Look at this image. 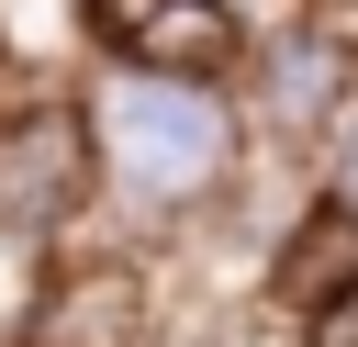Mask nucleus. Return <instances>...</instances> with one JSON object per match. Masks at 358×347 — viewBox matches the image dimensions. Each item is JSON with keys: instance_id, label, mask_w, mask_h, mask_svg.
<instances>
[{"instance_id": "7ed1b4c3", "label": "nucleus", "mask_w": 358, "mask_h": 347, "mask_svg": "<svg viewBox=\"0 0 358 347\" xmlns=\"http://www.w3.org/2000/svg\"><path fill=\"white\" fill-rule=\"evenodd\" d=\"M78 213H101V179H90V134H78V101L56 90H22L0 101V246L56 269Z\"/></svg>"}, {"instance_id": "0eeeda50", "label": "nucleus", "mask_w": 358, "mask_h": 347, "mask_svg": "<svg viewBox=\"0 0 358 347\" xmlns=\"http://www.w3.org/2000/svg\"><path fill=\"white\" fill-rule=\"evenodd\" d=\"M78 11H112V0H78Z\"/></svg>"}, {"instance_id": "f03ea898", "label": "nucleus", "mask_w": 358, "mask_h": 347, "mask_svg": "<svg viewBox=\"0 0 358 347\" xmlns=\"http://www.w3.org/2000/svg\"><path fill=\"white\" fill-rule=\"evenodd\" d=\"M235 112H246V157L313 179L324 146H336L347 112H358V34L324 22V11H280V22H257L246 67H235Z\"/></svg>"}, {"instance_id": "39448f33", "label": "nucleus", "mask_w": 358, "mask_h": 347, "mask_svg": "<svg viewBox=\"0 0 358 347\" xmlns=\"http://www.w3.org/2000/svg\"><path fill=\"white\" fill-rule=\"evenodd\" d=\"M291 11H324V22H347V11H358V0H291Z\"/></svg>"}, {"instance_id": "20e7f679", "label": "nucleus", "mask_w": 358, "mask_h": 347, "mask_svg": "<svg viewBox=\"0 0 358 347\" xmlns=\"http://www.w3.org/2000/svg\"><path fill=\"white\" fill-rule=\"evenodd\" d=\"M313 190H324V213H347V224H358V112H347V134L324 146V168H313Z\"/></svg>"}, {"instance_id": "6e6552de", "label": "nucleus", "mask_w": 358, "mask_h": 347, "mask_svg": "<svg viewBox=\"0 0 358 347\" xmlns=\"http://www.w3.org/2000/svg\"><path fill=\"white\" fill-rule=\"evenodd\" d=\"M213 347H224V336H213Z\"/></svg>"}, {"instance_id": "f257e3e1", "label": "nucleus", "mask_w": 358, "mask_h": 347, "mask_svg": "<svg viewBox=\"0 0 358 347\" xmlns=\"http://www.w3.org/2000/svg\"><path fill=\"white\" fill-rule=\"evenodd\" d=\"M67 101H78V134H90L101 213L123 235H190L246 190V112L213 78H157V67L90 56V78Z\"/></svg>"}, {"instance_id": "423d86ee", "label": "nucleus", "mask_w": 358, "mask_h": 347, "mask_svg": "<svg viewBox=\"0 0 358 347\" xmlns=\"http://www.w3.org/2000/svg\"><path fill=\"white\" fill-rule=\"evenodd\" d=\"M0 347H11V313H0Z\"/></svg>"}]
</instances>
